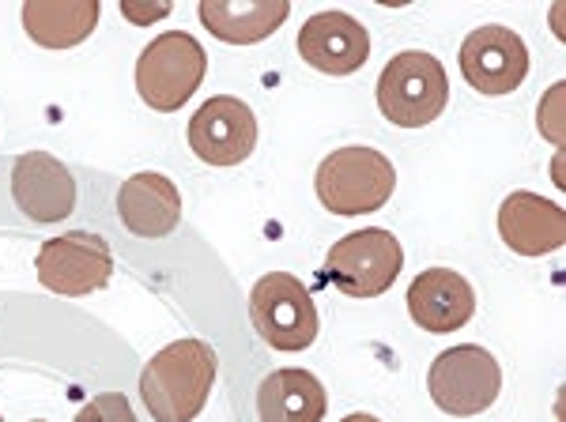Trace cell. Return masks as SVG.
Here are the masks:
<instances>
[{
    "instance_id": "13",
    "label": "cell",
    "mask_w": 566,
    "mask_h": 422,
    "mask_svg": "<svg viewBox=\"0 0 566 422\" xmlns=\"http://www.w3.org/2000/svg\"><path fill=\"white\" fill-rule=\"evenodd\" d=\"M408 314L423 333L450 336L476 314V291L453 268H423L408 287Z\"/></svg>"
},
{
    "instance_id": "7",
    "label": "cell",
    "mask_w": 566,
    "mask_h": 422,
    "mask_svg": "<svg viewBox=\"0 0 566 422\" xmlns=\"http://www.w3.org/2000/svg\"><path fill=\"white\" fill-rule=\"evenodd\" d=\"M250 320L272 351H306L317 339V306L303 279L287 272L261 275L250 291Z\"/></svg>"
},
{
    "instance_id": "14",
    "label": "cell",
    "mask_w": 566,
    "mask_h": 422,
    "mask_svg": "<svg viewBox=\"0 0 566 422\" xmlns=\"http://www.w3.org/2000/svg\"><path fill=\"white\" fill-rule=\"evenodd\" d=\"M499 234L522 256L555 253L566 242V211L536 192H510L499 208Z\"/></svg>"
},
{
    "instance_id": "16",
    "label": "cell",
    "mask_w": 566,
    "mask_h": 422,
    "mask_svg": "<svg viewBox=\"0 0 566 422\" xmlns=\"http://www.w3.org/2000/svg\"><path fill=\"white\" fill-rule=\"evenodd\" d=\"M200 23L227 45H253L276 34L291 15L287 0H200Z\"/></svg>"
},
{
    "instance_id": "21",
    "label": "cell",
    "mask_w": 566,
    "mask_h": 422,
    "mask_svg": "<svg viewBox=\"0 0 566 422\" xmlns=\"http://www.w3.org/2000/svg\"><path fill=\"white\" fill-rule=\"evenodd\" d=\"M122 12H125V20H133V23H155V20H163V15H170V0H159L155 8L122 4Z\"/></svg>"
},
{
    "instance_id": "2",
    "label": "cell",
    "mask_w": 566,
    "mask_h": 422,
    "mask_svg": "<svg viewBox=\"0 0 566 422\" xmlns=\"http://www.w3.org/2000/svg\"><path fill=\"white\" fill-rule=\"evenodd\" d=\"M314 189L333 215H370L389 204L397 189V170L374 148H340L322 159Z\"/></svg>"
},
{
    "instance_id": "19",
    "label": "cell",
    "mask_w": 566,
    "mask_h": 422,
    "mask_svg": "<svg viewBox=\"0 0 566 422\" xmlns=\"http://www.w3.org/2000/svg\"><path fill=\"white\" fill-rule=\"evenodd\" d=\"M76 422H136V415L122 392H103V397H91L76 411Z\"/></svg>"
},
{
    "instance_id": "9",
    "label": "cell",
    "mask_w": 566,
    "mask_h": 422,
    "mask_svg": "<svg viewBox=\"0 0 566 422\" xmlns=\"http://www.w3.org/2000/svg\"><path fill=\"white\" fill-rule=\"evenodd\" d=\"M461 76L472 91L488 98L514 95L528 76V45L510 27H476L461 42Z\"/></svg>"
},
{
    "instance_id": "10",
    "label": "cell",
    "mask_w": 566,
    "mask_h": 422,
    "mask_svg": "<svg viewBox=\"0 0 566 422\" xmlns=\"http://www.w3.org/2000/svg\"><path fill=\"white\" fill-rule=\"evenodd\" d=\"M189 148L208 167H239L258 148V117L250 103L231 95L208 98L189 117Z\"/></svg>"
},
{
    "instance_id": "24",
    "label": "cell",
    "mask_w": 566,
    "mask_h": 422,
    "mask_svg": "<svg viewBox=\"0 0 566 422\" xmlns=\"http://www.w3.org/2000/svg\"><path fill=\"white\" fill-rule=\"evenodd\" d=\"M0 422H4V419H0Z\"/></svg>"
},
{
    "instance_id": "15",
    "label": "cell",
    "mask_w": 566,
    "mask_h": 422,
    "mask_svg": "<svg viewBox=\"0 0 566 422\" xmlns=\"http://www.w3.org/2000/svg\"><path fill=\"white\" fill-rule=\"evenodd\" d=\"M117 215L136 238H167L181 223V192L167 173H133L117 192Z\"/></svg>"
},
{
    "instance_id": "22",
    "label": "cell",
    "mask_w": 566,
    "mask_h": 422,
    "mask_svg": "<svg viewBox=\"0 0 566 422\" xmlns=\"http://www.w3.org/2000/svg\"><path fill=\"white\" fill-rule=\"evenodd\" d=\"M340 422H381V419H374V415H363V411H355V415H344Z\"/></svg>"
},
{
    "instance_id": "11",
    "label": "cell",
    "mask_w": 566,
    "mask_h": 422,
    "mask_svg": "<svg viewBox=\"0 0 566 422\" xmlns=\"http://www.w3.org/2000/svg\"><path fill=\"white\" fill-rule=\"evenodd\" d=\"M12 200L34 223H61L76 211V181L61 159L27 151L12 167Z\"/></svg>"
},
{
    "instance_id": "18",
    "label": "cell",
    "mask_w": 566,
    "mask_h": 422,
    "mask_svg": "<svg viewBox=\"0 0 566 422\" xmlns=\"http://www.w3.org/2000/svg\"><path fill=\"white\" fill-rule=\"evenodd\" d=\"M98 4L95 0H69V4H53V0H39V4H23V27L31 42L45 45V50H72L95 31Z\"/></svg>"
},
{
    "instance_id": "12",
    "label": "cell",
    "mask_w": 566,
    "mask_h": 422,
    "mask_svg": "<svg viewBox=\"0 0 566 422\" xmlns=\"http://www.w3.org/2000/svg\"><path fill=\"white\" fill-rule=\"evenodd\" d=\"M298 53L325 76H352L370 57V34L348 12H317L298 31Z\"/></svg>"
},
{
    "instance_id": "5",
    "label": "cell",
    "mask_w": 566,
    "mask_h": 422,
    "mask_svg": "<svg viewBox=\"0 0 566 422\" xmlns=\"http://www.w3.org/2000/svg\"><path fill=\"white\" fill-rule=\"evenodd\" d=\"M405 268V250L397 234L367 226V231L344 234L325 256V279L352 298H378L397 283Z\"/></svg>"
},
{
    "instance_id": "1",
    "label": "cell",
    "mask_w": 566,
    "mask_h": 422,
    "mask_svg": "<svg viewBox=\"0 0 566 422\" xmlns=\"http://www.w3.org/2000/svg\"><path fill=\"white\" fill-rule=\"evenodd\" d=\"M216 384V351L205 339H175L140 373V400L155 422H193Z\"/></svg>"
},
{
    "instance_id": "4",
    "label": "cell",
    "mask_w": 566,
    "mask_h": 422,
    "mask_svg": "<svg viewBox=\"0 0 566 422\" xmlns=\"http://www.w3.org/2000/svg\"><path fill=\"white\" fill-rule=\"evenodd\" d=\"M208 72V53L193 34L167 31L151 39L148 50L136 61V91L151 109L175 114L197 95Z\"/></svg>"
},
{
    "instance_id": "6",
    "label": "cell",
    "mask_w": 566,
    "mask_h": 422,
    "mask_svg": "<svg viewBox=\"0 0 566 422\" xmlns=\"http://www.w3.org/2000/svg\"><path fill=\"white\" fill-rule=\"evenodd\" d=\"M427 392L446 415H480L502 392V370L495 355L480 344H458L442 351L427 370Z\"/></svg>"
},
{
    "instance_id": "17",
    "label": "cell",
    "mask_w": 566,
    "mask_h": 422,
    "mask_svg": "<svg viewBox=\"0 0 566 422\" xmlns=\"http://www.w3.org/2000/svg\"><path fill=\"white\" fill-rule=\"evenodd\" d=\"M325 408V384L310 370H276L258 389L261 422H322Z\"/></svg>"
},
{
    "instance_id": "20",
    "label": "cell",
    "mask_w": 566,
    "mask_h": 422,
    "mask_svg": "<svg viewBox=\"0 0 566 422\" xmlns=\"http://www.w3.org/2000/svg\"><path fill=\"white\" fill-rule=\"evenodd\" d=\"M547 103L552 109L541 106V133L547 136L552 144H563V117H559V103H563V84H555L547 91Z\"/></svg>"
},
{
    "instance_id": "8",
    "label": "cell",
    "mask_w": 566,
    "mask_h": 422,
    "mask_svg": "<svg viewBox=\"0 0 566 422\" xmlns=\"http://www.w3.org/2000/svg\"><path fill=\"white\" fill-rule=\"evenodd\" d=\"M34 272H39L42 287L53 291V295L84 298L109 283V275H114V253H109L106 238L91 231H69L42 242L39 256H34Z\"/></svg>"
},
{
    "instance_id": "23",
    "label": "cell",
    "mask_w": 566,
    "mask_h": 422,
    "mask_svg": "<svg viewBox=\"0 0 566 422\" xmlns=\"http://www.w3.org/2000/svg\"><path fill=\"white\" fill-rule=\"evenodd\" d=\"M34 422H45V419H34Z\"/></svg>"
},
{
    "instance_id": "3",
    "label": "cell",
    "mask_w": 566,
    "mask_h": 422,
    "mask_svg": "<svg viewBox=\"0 0 566 422\" xmlns=\"http://www.w3.org/2000/svg\"><path fill=\"white\" fill-rule=\"evenodd\" d=\"M450 103V76L438 57L423 50H405L378 76V109L400 128H423L438 122Z\"/></svg>"
}]
</instances>
